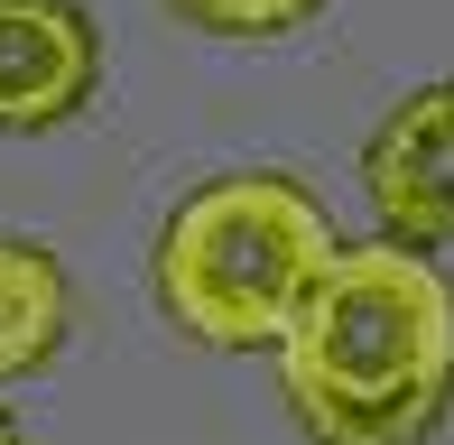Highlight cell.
Returning <instances> with one entry per match:
<instances>
[{
    "label": "cell",
    "mask_w": 454,
    "mask_h": 445,
    "mask_svg": "<svg viewBox=\"0 0 454 445\" xmlns=\"http://www.w3.org/2000/svg\"><path fill=\"white\" fill-rule=\"evenodd\" d=\"M270 353L316 445H427L454 399V278L389 232L334 241Z\"/></svg>",
    "instance_id": "obj_1"
},
{
    "label": "cell",
    "mask_w": 454,
    "mask_h": 445,
    "mask_svg": "<svg viewBox=\"0 0 454 445\" xmlns=\"http://www.w3.org/2000/svg\"><path fill=\"white\" fill-rule=\"evenodd\" d=\"M66 325H74V288H66V269H56V251L0 232V380L47 371Z\"/></svg>",
    "instance_id": "obj_5"
},
{
    "label": "cell",
    "mask_w": 454,
    "mask_h": 445,
    "mask_svg": "<svg viewBox=\"0 0 454 445\" xmlns=\"http://www.w3.org/2000/svg\"><path fill=\"white\" fill-rule=\"evenodd\" d=\"M168 10L185 28H204V37H287V28H306L325 0H168Z\"/></svg>",
    "instance_id": "obj_6"
},
{
    "label": "cell",
    "mask_w": 454,
    "mask_h": 445,
    "mask_svg": "<svg viewBox=\"0 0 454 445\" xmlns=\"http://www.w3.org/2000/svg\"><path fill=\"white\" fill-rule=\"evenodd\" d=\"M0 445H19V418H10V409H0Z\"/></svg>",
    "instance_id": "obj_7"
},
{
    "label": "cell",
    "mask_w": 454,
    "mask_h": 445,
    "mask_svg": "<svg viewBox=\"0 0 454 445\" xmlns=\"http://www.w3.org/2000/svg\"><path fill=\"white\" fill-rule=\"evenodd\" d=\"M334 214L278 168H241L195 186L158 222V307L176 334L214 343V353H270L316 269L334 260Z\"/></svg>",
    "instance_id": "obj_2"
},
{
    "label": "cell",
    "mask_w": 454,
    "mask_h": 445,
    "mask_svg": "<svg viewBox=\"0 0 454 445\" xmlns=\"http://www.w3.org/2000/svg\"><path fill=\"white\" fill-rule=\"evenodd\" d=\"M102 93V28L84 0H0V139H37Z\"/></svg>",
    "instance_id": "obj_4"
},
{
    "label": "cell",
    "mask_w": 454,
    "mask_h": 445,
    "mask_svg": "<svg viewBox=\"0 0 454 445\" xmlns=\"http://www.w3.org/2000/svg\"><path fill=\"white\" fill-rule=\"evenodd\" d=\"M362 195L380 214V232L408 241V251L454 241V74L389 103V121L362 149Z\"/></svg>",
    "instance_id": "obj_3"
}]
</instances>
